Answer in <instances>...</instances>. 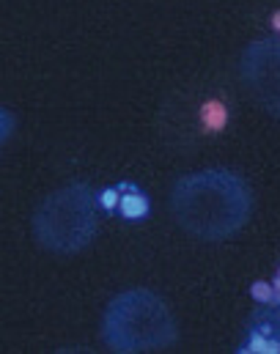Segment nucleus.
<instances>
[{"label": "nucleus", "mask_w": 280, "mask_h": 354, "mask_svg": "<svg viewBox=\"0 0 280 354\" xmlns=\"http://www.w3.org/2000/svg\"><path fill=\"white\" fill-rule=\"evenodd\" d=\"M11 132H14V113L8 107H3L0 110V140L6 143L11 138Z\"/></svg>", "instance_id": "obj_10"}, {"label": "nucleus", "mask_w": 280, "mask_h": 354, "mask_svg": "<svg viewBox=\"0 0 280 354\" xmlns=\"http://www.w3.org/2000/svg\"><path fill=\"white\" fill-rule=\"evenodd\" d=\"M118 187H121V192H124L121 201H118V212H121V217L129 220V223H140V220H146L149 212H151V203H149L146 192H143L140 187L129 184V181H124V184H118Z\"/></svg>", "instance_id": "obj_6"}, {"label": "nucleus", "mask_w": 280, "mask_h": 354, "mask_svg": "<svg viewBox=\"0 0 280 354\" xmlns=\"http://www.w3.org/2000/svg\"><path fill=\"white\" fill-rule=\"evenodd\" d=\"M171 212L185 234L200 242H223L248 225L253 192L234 171H195L174 184Z\"/></svg>", "instance_id": "obj_1"}, {"label": "nucleus", "mask_w": 280, "mask_h": 354, "mask_svg": "<svg viewBox=\"0 0 280 354\" xmlns=\"http://www.w3.org/2000/svg\"><path fill=\"white\" fill-rule=\"evenodd\" d=\"M275 299H280V269H278V277H275Z\"/></svg>", "instance_id": "obj_11"}, {"label": "nucleus", "mask_w": 280, "mask_h": 354, "mask_svg": "<svg viewBox=\"0 0 280 354\" xmlns=\"http://www.w3.org/2000/svg\"><path fill=\"white\" fill-rule=\"evenodd\" d=\"M118 201H121V187H107V189L99 192V206H102L104 212L118 209Z\"/></svg>", "instance_id": "obj_8"}, {"label": "nucleus", "mask_w": 280, "mask_h": 354, "mask_svg": "<svg viewBox=\"0 0 280 354\" xmlns=\"http://www.w3.org/2000/svg\"><path fill=\"white\" fill-rule=\"evenodd\" d=\"M239 77L250 99L272 118H280V41H250L239 58Z\"/></svg>", "instance_id": "obj_4"}, {"label": "nucleus", "mask_w": 280, "mask_h": 354, "mask_svg": "<svg viewBox=\"0 0 280 354\" xmlns=\"http://www.w3.org/2000/svg\"><path fill=\"white\" fill-rule=\"evenodd\" d=\"M200 121H203V127H206L209 132H220V129L228 124V110H225V104H220V102H206L203 110H200Z\"/></svg>", "instance_id": "obj_7"}, {"label": "nucleus", "mask_w": 280, "mask_h": 354, "mask_svg": "<svg viewBox=\"0 0 280 354\" xmlns=\"http://www.w3.org/2000/svg\"><path fill=\"white\" fill-rule=\"evenodd\" d=\"M179 338L176 319L162 297L149 288H127L110 299L102 319V341L118 354L160 352Z\"/></svg>", "instance_id": "obj_2"}, {"label": "nucleus", "mask_w": 280, "mask_h": 354, "mask_svg": "<svg viewBox=\"0 0 280 354\" xmlns=\"http://www.w3.org/2000/svg\"><path fill=\"white\" fill-rule=\"evenodd\" d=\"M99 195L88 184H69L50 192L33 212V236L39 248L55 256L86 250L99 228Z\"/></svg>", "instance_id": "obj_3"}, {"label": "nucleus", "mask_w": 280, "mask_h": 354, "mask_svg": "<svg viewBox=\"0 0 280 354\" xmlns=\"http://www.w3.org/2000/svg\"><path fill=\"white\" fill-rule=\"evenodd\" d=\"M250 294H253L256 302H272V299H275V286H270V283H264V280H256V283L250 286Z\"/></svg>", "instance_id": "obj_9"}, {"label": "nucleus", "mask_w": 280, "mask_h": 354, "mask_svg": "<svg viewBox=\"0 0 280 354\" xmlns=\"http://www.w3.org/2000/svg\"><path fill=\"white\" fill-rule=\"evenodd\" d=\"M272 25H275V28H278V30H280V11H278V14H275V19H272Z\"/></svg>", "instance_id": "obj_12"}, {"label": "nucleus", "mask_w": 280, "mask_h": 354, "mask_svg": "<svg viewBox=\"0 0 280 354\" xmlns=\"http://www.w3.org/2000/svg\"><path fill=\"white\" fill-rule=\"evenodd\" d=\"M239 354H280V299L259 302L248 316Z\"/></svg>", "instance_id": "obj_5"}]
</instances>
